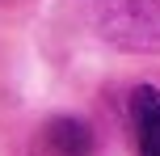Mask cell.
Wrapping results in <instances>:
<instances>
[{
    "label": "cell",
    "instance_id": "obj_1",
    "mask_svg": "<svg viewBox=\"0 0 160 156\" xmlns=\"http://www.w3.org/2000/svg\"><path fill=\"white\" fill-rule=\"evenodd\" d=\"M101 30L114 42L143 47L160 34V0H97Z\"/></svg>",
    "mask_w": 160,
    "mask_h": 156
},
{
    "label": "cell",
    "instance_id": "obj_2",
    "mask_svg": "<svg viewBox=\"0 0 160 156\" xmlns=\"http://www.w3.org/2000/svg\"><path fill=\"white\" fill-rule=\"evenodd\" d=\"M38 152L42 156H93L97 152V135L84 118L76 114H55L38 135Z\"/></svg>",
    "mask_w": 160,
    "mask_h": 156
},
{
    "label": "cell",
    "instance_id": "obj_3",
    "mask_svg": "<svg viewBox=\"0 0 160 156\" xmlns=\"http://www.w3.org/2000/svg\"><path fill=\"white\" fill-rule=\"evenodd\" d=\"M127 118H131V135H135V152L139 156H160V84L131 89Z\"/></svg>",
    "mask_w": 160,
    "mask_h": 156
}]
</instances>
